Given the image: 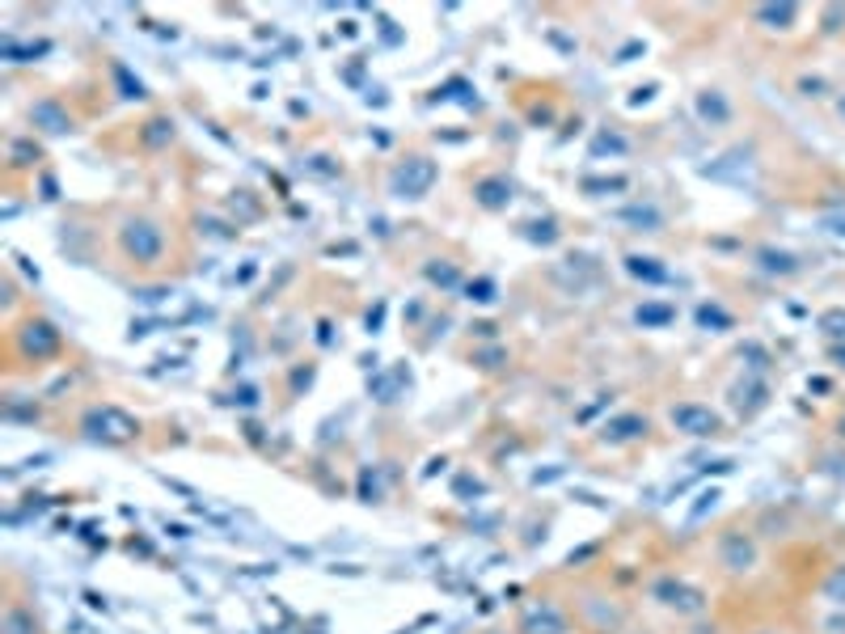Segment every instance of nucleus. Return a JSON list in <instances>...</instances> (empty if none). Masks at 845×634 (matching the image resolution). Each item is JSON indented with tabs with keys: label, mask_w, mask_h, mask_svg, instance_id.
Segmentation results:
<instances>
[{
	"label": "nucleus",
	"mask_w": 845,
	"mask_h": 634,
	"mask_svg": "<svg viewBox=\"0 0 845 634\" xmlns=\"http://www.w3.org/2000/svg\"><path fill=\"white\" fill-rule=\"evenodd\" d=\"M672 423H676L681 432H689V436H715V432H719V415L706 410V406H693V402L676 406V410H672Z\"/></svg>",
	"instance_id": "nucleus-3"
},
{
	"label": "nucleus",
	"mask_w": 845,
	"mask_h": 634,
	"mask_svg": "<svg viewBox=\"0 0 845 634\" xmlns=\"http://www.w3.org/2000/svg\"><path fill=\"white\" fill-rule=\"evenodd\" d=\"M123 250L136 263H157L161 250H165V229L153 220H131L123 229Z\"/></svg>",
	"instance_id": "nucleus-1"
},
{
	"label": "nucleus",
	"mask_w": 845,
	"mask_h": 634,
	"mask_svg": "<svg viewBox=\"0 0 845 634\" xmlns=\"http://www.w3.org/2000/svg\"><path fill=\"white\" fill-rule=\"evenodd\" d=\"M655 597L664 600V605H672V609H685V614H698V609L706 605L702 592H693V588H685V583H676V580L659 583V588H655Z\"/></svg>",
	"instance_id": "nucleus-4"
},
{
	"label": "nucleus",
	"mask_w": 845,
	"mask_h": 634,
	"mask_svg": "<svg viewBox=\"0 0 845 634\" xmlns=\"http://www.w3.org/2000/svg\"><path fill=\"white\" fill-rule=\"evenodd\" d=\"M828 592H833V597H837V600L845 605V571H837V580L828 583Z\"/></svg>",
	"instance_id": "nucleus-8"
},
{
	"label": "nucleus",
	"mask_w": 845,
	"mask_h": 634,
	"mask_svg": "<svg viewBox=\"0 0 845 634\" xmlns=\"http://www.w3.org/2000/svg\"><path fill=\"white\" fill-rule=\"evenodd\" d=\"M753 559H757V546H753V542H744V537H727V542H723V567H727V571H748Z\"/></svg>",
	"instance_id": "nucleus-5"
},
{
	"label": "nucleus",
	"mask_w": 845,
	"mask_h": 634,
	"mask_svg": "<svg viewBox=\"0 0 845 634\" xmlns=\"http://www.w3.org/2000/svg\"><path fill=\"white\" fill-rule=\"evenodd\" d=\"M757 18H761V21H791L794 9H791V4H786V9H761Z\"/></svg>",
	"instance_id": "nucleus-7"
},
{
	"label": "nucleus",
	"mask_w": 845,
	"mask_h": 634,
	"mask_svg": "<svg viewBox=\"0 0 845 634\" xmlns=\"http://www.w3.org/2000/svg\"><path fill=\"white\" fill-rule=\"evenodd\" d=\"M841 119H845V98H841Z\"/></svg>",
	"instance_id": "nucleus-9"
},
{
	"label": "nucleus",
	"mask_w": 845,
	"mask_h": 634,
	"mask_svg": "<svg viewBox=\"0 0 845 634\" xmlns=\"http://www.w3.org/2000/svg\"><path fill=\"white\" fill-rule=\"evenodd\" d=\"M4 634H35V617L26 614L21 605H9V614H4Z\"/></svg>",
	"instance_id": "nucleus-6"
},
{
	"label": "nucleus",
	"mask_w": 845,
	"mask_h": 634,
	"mask_svg": "<svg viewBox=\"0 0 845 634\" xmlns=\"http://www.w3.org/2000/svg\"><path fill=\"white\" fill-rule=\"evenodd\" d=\"M436 182V165L431 161H422V157H415V161H406L402 170H398V178H393V186L398 191H406V199H419V194H427V186Z\"/></svg>",
	"instance_id": "nucleus-2"
}]
</instances>
